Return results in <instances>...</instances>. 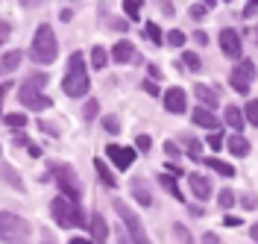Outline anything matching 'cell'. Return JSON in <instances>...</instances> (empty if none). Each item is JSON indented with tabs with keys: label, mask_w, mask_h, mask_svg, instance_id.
Here are the masks:
<instances>
[{
	"label": "cell",
	"mask_w": 258,
	"mask_h": 244,
	"mask_svg": "<svg viewBox=\"0 0 258 244\" xmlns=\"http://www.w3.org/2000/svg\"><path fill=\"white\" fill-rule=\"evenodd\" d=\"M30 56L35 65H50L56 56H59V41L53 35V27L50 24H41L35 35H32V44H30Z\"/></svg>",
	"instance_id": "6da1fadb"
},
{
	"label": "cell",
	"mask_w": 258,
	"mask_h": 244,
	"mask_svg": "<svg viewBox=\"0 0 258 244\" xmlns=\"http://www.w3.org/2000/svg\"><path fill=\"white\" fill-rule=\"evenodd\" d=\"M62 91L68 97H82L88 91V74H85V59L82 53H71L68 59V71L62 77Z\"/></svg>",
	"instance_id": "7a4b0ae2"
},
{
	"label": "cell",
	"mask_w": 258,
	"mask_h": 244,
	"mask_svg": "<svg viewBox=\"0 0 258 244\" xmlns=\"http://www.w3.org/2000/svg\"><path fill=\"white\" fill-rule=\"evenodd\" d=\"M32 227L12 212H0V241L6 244H30Z\"/></svg>",
	"instance_id": "3957f363"
},
{
	"label": "cell",
	"mask_w": 258,
	"mask_h": 244,
	"mask_svg": "<svg viewBox=\"0 0 258 244\" xmlns=\"http://www.w3.org/2000/svg\"><path fill=\"white\" fill-rule=\"evenodd\" d=\"M50 215H53V221H56L59 227H64V229L85 227V215H82L80 203H71V200L62 197V194L53 197V203H50Z\"/></svg>",
	"instance_id": "277c9868"
},
{
	"label": "cell",
	"mask_w": 258,
	"mask_h": 244,
	"mask_svg": "<svg viewBox=\"0 0 258 244\" xmlns=\"http://www.w3.org/2000/svg\"><path fill=\"white\" fill-rule=\"evenodd\" d=\"M112 206H114V212L120 215L123 227L129 229V238H132V244H150V238H147V229H144V224H141V218H138V212L132 209L126 200H114Z\"/></svg>",
	"instance_id": "5b68a950"
},
{
	"label": "cell",
	"mask_w": 258,
	"mask_h": 244,
	"mask_svg": "<svg viewBox=\"0 0 258 244\" xmlns=\"http://www.w3.org/2000/svg\"><path fill=\"white\" fill-rule=\"evenodd\" d=\"M56 185H59V194L68 197L71 203H80L82 188H80V177L71 165H59L56 168Z\"/></svg>",
	"instance_id": "8992f818"
},
{
	"label": "cell",
	"mask_w": 258,
	"mask_h": 244,
	"mask_svg": "<svg viewBox=\"0 0 258 244\" xmlns=\"http://www.w3.org/2000/svg\"><path fill=\"white\" fill-rule=\"evenodd\" d=\"M252 80H255V65L246 59V62H241V65H235V71L229 74V85L238 91V94H246V88L252 85Z\"/></svg>",
	"instance_id": "52a82bcc"
},
{
	"label": "cell",
	"mask_w": 258,
	"mask_h": 244,
	"mask_svg": "<svg viewBox=\"0 0 258 244\" xmlns=\"http://www.w3.org/2000/svg\"><path fill=\"white\" fill-rule=\"evenodd\" d=\"M220 50H223V56H229V59H241V35H238V30H232V27H226V30H220Z\"/></svg>",
	"instance_id": "ba28073f"
},
{
	"label": "cell",
	"mask_w": 258,
	"mask_h": 244,
	"mask_svg": "<svg viewBox=\"0 0 258 244\" xmlns=\"http://www.w3.org/2000/svg\"><path fill=\"white\" fill-rule=\"evenodd\" d=\"M164 112H170V115L188 112V94H185V88H167L164 91Z\"/></svg>",
	"instance_id": "9c48e42d"
},
{
	"label": "cell",
	"mask_w": 258,
	"mask_h": 244,
	"mask_svg": "<svg viewBox=\"0 0 258 244\" xmlns=\"http://www.w3.org/2000/svg\"><path fill=\"white\" fill-rule=\"evenodd\" d=\"M106 156L114 162V168L126 171L135 162V147H120V144H106Z\"/></svg>",
	"instance_id": "30bf717a"
},
{
	"label": "cell",
	"mask_w": 258,
	"mask_h": 244,
	"mask_svg": "<svg viewBox=\"0 0 258 244\" xmlns=\"http://www.w3.org/2000/svg\"><path fill=\"white\" fill-rule=\"evenodd\" d=\"M191 121L197 127H206V130H217V127H220V118L211 112V109H206V106H197L191 112Z\"/></svg>",
	"instance_id": "8fae6325"
},
{
	"label": "cell",
	"mask_w": 258,
	"mask_h": 244,
	"mask_svg": "<svg viewBox=\"0 0 258 244\" xmlns=\"http://www.w3.org/2000/svg\"><path fill=\"white\" fill-rule=\"evenodd\" d=\"M18 100L24 103V106H30V109H50L53 106V100L44 97V94H38V91H18Z\"/></svg>",
	"instance_id": "7c38bea8"
},
{
	"label": "cell",
	"mask_w": 258,
	"mask_h": 244,
	"mask_svg": "<svg viewBox=\"0 0 258 244\" xmlns=\"http://www.w3.org/2000/svg\"><path fill=\"white\" fill-rule=\"evenodd\" d=\"M188 182H191V191L200 197V200H209V197H211L209 177H203V174H188Z\"/></svg>",
	"instance_id": "4fadbf2b"
},
{
	"label": "cell",
	"mask_w": 258,
	"mask_h": 244,
	"mask_svg": "<svg viewBox=\"0 0 258 244\" xmlns=\"http://www.w3.org/2000/svg\"><path fill=\"white\" fill-rule=\"evenodd\" d=\"M194 94H197V100H200V103H203L206 109H214V106L220 103L217 91H214L211 85H203V82H200V85H194Z\"/></svg>",
	"instance_id": "5bb4252c"
},
{
	"label": "cell",
	"mask_w": 258,
	"mask_h": 244,
	"mask_svg": "<svg viewBox=\"0 0 258 244\" xmlns=\"http://www.w3.org/2000/svg\"><path fill=\"white\" fill-rule=\"evenodd\" d=\"M91 238H94V244H106V238H109V224L103 215H91Z\"/></svg>",
	"instance_id": "9a60e30c"
},
{
	"label": "cell",
	"mask_w": 258,
	"mask_h": 244,
	"mask_svg": "<svg viewBox=\"0 0 258 244\" xmlns=\"http://www.w3.org/2000/svg\"><path fill=\"white\" fill-rule=\"evenodd\" d=\"M132 56H135L132 41H117V44L112 47V59H114V62H120V65H123V62H129Z\"/></svg>",
	"instance_id": "2e32d148"
},
{
	"label": "cell",
	"mask_w": 258,
	"mask_h": 244,
	"mask_svg": "<svg viewBox=\"0 0 258 244\" xmlns=\"http://www.w3.org/2000/svg\"><path fill=\"white\" fill-rule=\"evenodd\" d=\"M44 85H47V74H44V71H38V74L32 71L30 77L24 80L21 88H24V91H38V94H41V88H44Z\"/></svg>",
	"instance_id": "e0dca14e"
},
{
	"label": "cell",
	"mask_w": 258,
	"mask_h": 244,
	"mask_svg": "<svg viewBox=\"0 0 258 244\" xmlns=\"http://www.w3.org/2000/svg\"><path fill=\"white\" fill-rule=\"evenodd\" d=\"M132 197H135L141 206H153V197H150V191H147V185H144V179L141 177L132 179Z\"/></svg>",
	"instance_id": "ac0fdd59"
},
{
	"label": "cell",
	"mask_w": 258,
	"mask_h": 244,
	"mask_svg": "<svg viewBox=\"0 0 258 244\" xmlns=\"http://www.w3.org/2000/svg\"><path fill=\"white\" fill-rule=\"evenodd\" d=\"M226 147H229L232 156H246V153H249V141H246L243 135H229Z\"/></svg>",
	"instance_id": "d6986e66"
},
{
	"label": "cell",
	"mask_w": 258,
	"mask_h": 244,
	"mask_svg": "<svg viewBox=\"0 0 258 244\" xmlns=\"http://www.w3.org/2000/svg\"><path fill=\"white\" fill-rule=\"evenodd\" d=\"M223 121L232 127L235 132H241L243 130V112L238 109V106H226V115H223Z\"/></svg>",
	"instance_id": "ffe728a7"
},
{
	"label": "cell",
	"mask_w": 258,
	"mask_h": 244,
	"mask_svg": "<svg viewBox=\"0 0 258 244\" xmlns=\"http://www.w3.org/2000/svg\"><path fill=\"white\" fill-rule=\"evenodd\" d=\"M159 182H161V188H164L167 194H173V197L179 200V203H185V197H182V188H179L176 177H170V174H161V177H159Z\"/></svg>",
	"instance_id": "44dd1931"
},
{
	"label": "cell",
	"mask_w": 258,
	"mask_h": 244,
	"mask_svg": "<svg viewBox=\"0 0 258 244\" xmlns=\"http://www.w3.org/2000/svg\"><path fill=\"white\" fill-rule=\"evenodd\" d=\"M94 171H97V177L103 179L109 188H117V179H114V174L109 171V165L103 162V159H94Z\"/></svg>",
	"instance_id": "7402d4cb"
},
{
	"label": "cell",
	"mask_w": 258,
	"mask_h": 244,
	"mask_svg": "<svg viewBox=\"0 0 258 244\" xmlns=\"http://www.w3.org/2000/svg\"><path fill=\"white\" fill-rule=\"evenodd\" d=\"M0 177L6 179L15 191H24V182H21V174H18L15 168H9V165H0Z\"/></svg>",
	"instance_id": "603a6c76"
},
{
	"label": "cell",
	"mask_w": 258,
	"mask_h": 244,
	"mask_svg": "<svg viewBox=\"0 0 258 244\" xmlns=\"http://www.w3.org/2000/svg\"><path fill=\"white\" fill-rule=\"evenodd\" d=\"M21 59H24V53H21V50H12V53H6V56L0 59V71H3V74L15 71V68L21 65Z\"/></svg>",
	"instance_id": "cb8c5ba5"
},
{
	"label": "cell",
	"mask_w": 258,
	"mask_h": 244,
	"mask_svg": "<svg viewBox=\"0 0 258 244\" xmlns=\"http://www.w3.org/2000/svg\"><path fill=\"white\" fill-rule=\"evenodd\" d=\"M203 162L209 165L211 171H217V174H223V177H235V168L229 162H223V159H203Z\"/></svg>",
	"instance_id": "d4e9b609"
},
{
	"label": "cell",
	"mask_w": 258,
	"mask_h": 244,
	"mask_svg": "<svg viewBox=\"0 0 258 244\" xmlns=\"http://www.w3.org/2000/svg\"><path fill=\"white\" fill-rule=\"evenodd\" d=\"M106 62H109V53H106V47H100V44H97V47L91 50V68L103 71V68H106Z\"/></svg>",
	"instance_id": "484cf974"
},
{
	"label": "cell",
	"mask_w": 258,
	"mask_h": 244,
	"mask_svg": "<svg viewBox=\"0 0 258 244\" xmlns=\"http://www.w3.org/2000/svg\"><path fill=\"white\" fill-rule=\"evenodd\" d=\"M173 235H176L179 244H194L191 232H188V227H185V224H173Z\"/></svg>",
	"instance_id": "4316f807"
},
{
	"label": "cell",
	"mask_w": 258,
	"mask_h": 244,
	"mask_svg": "<svg viewBox=\"0 0 258 244\" xmlns=\"http://www.w3.org/2000/svg\"><path fill=\"white\" fill-rule=\"evenodd\" d=\"M182 62H185V68H188V71H200V68H203L200 56H197V53H191V50H185V53H182Z\"/></svg>",
	"instance_id": "83f0119b"
},
{
	"label": "cell",
	"mask_w": 258,
	"mask_h": 244,
	"mask_svg": "<svg viewBox=\"0 0 258 244\" xmlns=\"http://www.w3.org/2000/svg\"><path fill=\"white\" fill-rule=\"evenodd\" d=\"M3 121H6V127H15V130H24V127H27V115H21V112L6 115Z\"/></svg>",
	"instance_id": "f1b7e54d"
},
{
	"label": "cell",
	"mask_w": 258,
	"mask_h": 244,
	"mask_svg": "<svg viewBox=\"0 0 258 244\" xmlns=\"http://www.w3.org/2000/svg\"><path fill=\"white\" fill-rule=\"evenodd\" d=\"M141 6H144V3H138V0H126V3H123V12L129 15V21H138V15H141Z\"/></svg>",
	"instance_id": "f546056e"
},
{
	"label": "cell",
	"mask_w": 258,
	"mask_h": 244,
	"mask_svg": "<svg viewBox=\"0 0 258 244\" xmlns=\"http://www.w3.org/2000/svg\"><path fill=\"white\" fill-rule=\"evenodd\" d=\"M144 33H147V38H150L153 44H161V38H164V35H161V27H159V24H147Z\"/></svg>",
	"instance_id": "4dcf8cb0"
},
{
	"label": "cell",
	"mask_w": 258,
	"mask_h": 244,
	"mask_svg": "<svg viewBox=\"0 0 258 244\" xmlns=\"http://www.w3.org/2000/svg\"><path fill=\"white\" fill-rule=\"evenodd\" d=\"M241 112H246V121H249L252 127H258V100H249L246 109H241Z\"/></svg>",
	"instance_id": "1f68e13d"
},
{
	"label": "cell",
	"mask_w": 258,
	"mask_h": 244,
	"mask_svg": "<svg viewBox=\"0 0 258 244\" xmlns=\"http://www.w3.org/2000/svg\"><path fill=\"white\" fill-rule=\"evenodd\" d=\"M97 112H100V103H97V100L91 97L88 103H85V109H82V118H85V121H94Z\"/></svg>",
	"instance_id": "d6a6232c"
},
{
	"label": "cell",
	"mask_w": 258,
	"mask_h": 244,
	"mask_svg": "<svg viewBox=\"0 0 258 244\" xmlns=\"http://www.w3.org/2000/svg\"><path fill=\"white\" fill-rule=\"evenodd\" d=\"M185 147H188L191 159H197V162H203V147H200V141H194V138H185Z\"/></svg>",
	"instance_id": "836d02e7"
},
{
	"label": "cell",
	"mask_w": 258,
	"mask_h": 244,
	"mask_svg": "<svg viewBox=\"0 0 258 244\" xmlns=\"http://www.w3.org/2000/svg\"><path fill=\"white\" fill-rule=\"evenodd\" d=\"M217 203H220L223 209H229V206H235V191H232V188H223V191L217 194Z\"/></svg>",
	"instance_id": "e575fe53"
},
{
	"label": "cell",
	"mask_w": 258,
	"mask_h": 244,
	"mask_svg": "<svg viewBox=\"0 0 258 244\" xmlns=\"http://www.w3.org/2000/svg\"><path fill=\"white\" fill-rule=\"evenodd\" d=\"M167 44L182 47V44H185V33H182V30H170V33H167Z\"/></svg>",
	"instance_id": "d590c367"
},
{
	"label": "cell",
	"mask_w": 258,
	"mask_h": 244,
	"mask_svg": "<svg viewBox=\"0 0 258 244\" xmlns=\"http://www.w3.org/2000/svg\"><path fill=\"white\" fill-rule=\"evenodd\" d=\"M103 124H106V130L112 132V135L120 132V121H117V115H106V121H103Z\"/></svg>",
	"instance_id": "8d00e7d4"
},
{
	"label": "cell",
	"mask_w": 258,
	"mask_h": 244,
	"mask_svg": "<svg viewBox=\"0 0 258 244\" xmlns=\"http://www.w3.org/2000/svg\"><path fill=\"white\" fill-rule=\"evenodd\" d=\"M206 9H209V3H194L191 6V18L194 21H203V18H206Z\"/></svg>",
	"instance_id": "74e56055"
},
{
	"label": "cell",
	"mask_w": 258,
	"mask_h": 244,
	"mask_svg": "<svg viewBox=\"0 0 258 244\" xmlns=\"http://www.w3.org/2000/svg\"><path fill=\"white\" fill-rule=\"evenodd\" d=\"M135 147H138V150H150V147H153V138H150V135H138V138H135Z\"/></svg>",
	"instance_id": "f35d334b"
},
{
	"label": "cell",
	"mask_w": 258,
	"mask_h": 244,
	"mask_svg": "<svg viewBox=\"0 0 258 244\" xmlns=\"http://www.w3.org/2000/svg\"><path fill=\"white\" fill-rule=\"evenodd\" d=\"M209 147H211V150H220V147H223V135H220V132L209 135Z\"/></svg>",
	"instance_id": "ab89813d"
},
{
	"label": "cell",
	"mask_w": 258,
	"mask_h": 244,
	"mask_svg": "<svg viewBox=\"0 0 258 244\" xmlns=\"http://www.w3.org/2000/svg\"><path fill=\"white\" fill-rule=\"evenodd\" d=\"M241 203H243V209H255V203H258V200H255V194L249 191V194H243V197H241Z\"/></svg>",
	"instance_id": "60d3db41"
},
{
	"label": "cell",
	"mask_w": 258,
	"mask_h": 244,
	"mask_svg": "<svg viewBox=\"0 0 258 244\" xmlns=\"http://www.w3.org/2000/svg\"><path fill=\"white\" fill-rule=\"evenodd\" d=\"M164 153H167V156H176V159H179V144H176V141H164Z\"/></svg>",
	"instance_id": "b9f144b4"
},
{
	"label": "cell",
	"mask_w": 258,
	"mask_h": 244,
	"mask_svg": "<svg viewBox=\"0 0 258 244\" xmlns=\"http://www.w3.org/2000/svg\"><path fill=\"white\" fill-rule=\"evenodd\" d=\"M167 174H170V177H182V165L167 162Z\"/></svg>",
	"instance_id": "7bdbcfd3"
},
{
	"label": "cell",
	"mask_w": 258,
	"mask_h": 244,
	"mask_svg": "<svg viewBox=\"0 0 258 244\" xmlns=\"http://www.w3.org/2000/svg\"><path fill=\"white\" fill-rule=\"evenodd\" d=\"M141 88H144V91L150 94V97H156V94H159V88H156V82H150V80H147L144 85H141Z\"/></svg>",
	"instance_id": "ee69618b"
},
{
	"label": "cell",
	"mask_w": 258,
	"mask_h": 244,
	"mask_svg": "<svg viewBox=\"0 0 258 244\" xmlns=\"http://www.w3.org/2000/svg\"><path fill=\"white\" fill-rule=\"evenodd\" d=\"M38 127H41V130H44V132H50V135H59V130H56V127H53V124H47V121H41V124H38Z\"/></svg>",
	"instance_id": "f6af8a7d"
},
{
	"label": "cell",
	"mask_w": 258,
	"mask_h": 244,
	"mask_svg": "<svg viewBox=\"0 0 258 244\" xmlns=\"http://www.w3.org/2000/svg\"><path fill=\"white\" fill-rule=\"evenodd\" d=\"M6 35H9V21H0V41H6Z\"/></svg>",
	"instance_id": "bcb514c9"
},
{
	"label": "cell",
	"mask_w": 258,
	"mask_h": 244,
	"mask_svg": "<svg viewBox=\"0 0 258 244\" xmlns=\"http://www.w3.org/2000/svg\"><path fill=\"white\" fill-rule=\"evenodd\" d=\"M203 244H220V238H217L214 232H206V235H203Z\"/></svg>",
	"instance_id": "7dc6e473"
},
{
	"label": "cell",
	"mask_w": 258,
	"mask_h": 244,
	"mask_svg": "<svg viewBox=\"0 0 258 244\" xmlns=\"http://www.w3.org/2000/svg\"><path fill=\"white\" fill-rule=\"evenodd\" d=\"M223 224H226V227H241V218H235V215H229V218H226Z\"/></svg>",
	"instance_id": "c3c4849f"
},
{
	"label": "cell",
	"mask_w": 258,
	"mask_h": 244,
	"mask_svg": "<svg viewBox=\"0 0 258 244\" xmlns=\"http://www.w3.org/2000/svg\"><path fill=\"white\" fill-rule=\"evenodd\" d=\"M258 12V3H249V6H243V18L246 15H255Z\"/></svg>",
	"instance_id": "681fc988"
},
{
	"label": "cell",
	"mask_w": 258,
	"mask_h": 244,
	"mask_svg": "<svg viewBox=\"0 0 258 244\" xmlns=\"http://www.w3.org/2000/svg\"><path fill=\"white\" fill-rule=\"evenodd\" d=\"M194 41H200V47H203V44H206V41H209V35L203 33V30H200V33L194 35Z\"/></svg>",
	"instance_id": "f907efd6"
},
{
	"label": "cell",
	"mask_w": 258,
	"mask_h": 244,
	"mask_svg": "<svg viewBox=\"0 0 258 244\" xmlns=\"http://www.w3.org/2000/svg\"><path fill=\"white\" fill-rule=\"evenodd\" d=\"M150 77H153V80H161V68L150 65Z\"/></svg>",
	"instance_id": "816d5d0a"
},
{
	"label": "cell",
	"mask_w": 258,
	"mask_h": 244,
	"mask_svg": "<svg viewBox=\"0 0 258 244\" xmlns=\"http://www.w3.org/2000/svg\"><path fill=\"white\" fill-rule=\"evenodd\" d=\"M6 88H9V85H0V118H3V97H6Z\"/></svg>",
	"instance_id": "f5cc1de1"
},
{
	"label": "cell",
	"mask_w": 258,
	"mask_h": 244,
	"mask_svg": "<svg viewBox=\"0 0 258 244\" xmlns=\"http://www.w3.org/2000/svg\"><path fill=\"white\" fill-rule=\"evenodd\" d=\"M249 235H252V241H258V224H252V227H249Z\"/></svg>",
	"instance_id": "db71d44e"
},
{
	"label": "cell",
	"mask_w": 258,
	"mask_h": 244,
	"mask_svg": "<svg viewBox=\"0 0 258 244\" xmlns=\"http://www.w3.org/2000/svg\"><path fill=\"white\" fill-rule=\"evenodd\" d=\"M68 244H94V241H88V238H71Z\"/></svg>",
	"instance_id": "11a10c76"
},
{
	"label": "cell",
	"mask_w": 258,
	"mask_h": 244,
	"mask_svg": "<svg viewBox=\"0 0 258 244\" xmlns=\"http://www.w3.org/2000/svg\"><path fill=\"white\" fill-rule=\"evenodd\" d=\"M117 244H132V241H129V235H120V238H117Z\"/></svg>",
	"instance_id": "9f6ffc18"
},
{
	"label": "cell",
	"mask_w": 258,
	"mask_h": 244,
	"mask_svg": "<svg viewBox=\"0 0 258 244\" xmlns=\"http://www.w3.org/2000/svg\"><path fill=\"white\" fill-rule=\"evenodd\" d=\"M44 244H50V241H44Z\"/></svg>",
	"instance_id": "6f0895ef"
}]
</instances>
